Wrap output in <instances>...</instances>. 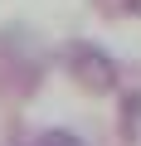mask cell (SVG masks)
<instances>
[{
	"mask_svg": "<svg viewBox=\"0 0 141 146\" xmlns=\"http://www.w3.org/2000/svg\"><path fill=\"white\" fill-rule=\"evenodd\" d=\"M29 146H83V141H78L73 131H63V127H49V131H34Z\"/></svg>",
	"mask_w": 141,
	"mask_h": 146,
	"instance_id": "cell-2",
	"label": "cell"
},
{
	"mask_svg": "<svg viewBox=\"0 0 141 146\" xmlns=\"http://www.w3.org/2000/svg\"><path fill=\"white\" fill-rule=\"evenodd\" d=\"M112 10H122V15H141V0H107Z\"/></svg>",
	"mask_w": 141,
	"mask_h": 146,
	"instance_id": "cell-3",
	"label": "cell"
},
{
	"mask_svg": "<svg viewBox=\"0 0 141 146\" xmlns=\"http://www.w3.org/2000/svg\"><path fill=\"white\" fill-rule=\"evenodd\" d=\"M63 73H68V78H73L83 93H112L117 88V78H122V73H117V58L102 49V44H93V39H68L63 44Z\"/></svg>",
	"mask_w": 141,
	"mask_h": 146,
	"instance_id": "cell-1",
	"label": "cell"
}]
</instances>
